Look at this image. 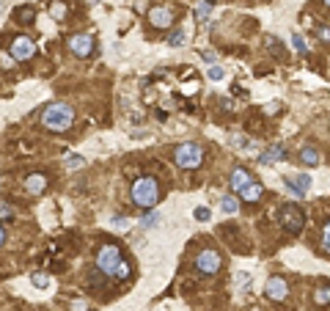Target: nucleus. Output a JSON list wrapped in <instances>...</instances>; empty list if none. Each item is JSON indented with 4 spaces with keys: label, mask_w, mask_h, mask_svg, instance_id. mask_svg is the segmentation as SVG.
<instances>
[{
    "label": "nucleus",
    "mask_w": 330,
    "mask_h": 311,
    "mask_svg": "<svg viewBox=\"0 0 330 311\" xmlns=\"http://www.w3.org/2000/svg\"><path fill=\"white\" fill-rule=\"evenodd\" d=\"M72 121H74V110H72V105H66V102H52L41 110V124H44L47 130L63 132V130L72 127Z\"/></svg>",
    "instance_id": "obj_1"
},
{
    "label": "nucleus",
    "mask_w": 330,
    "mask_h": 311,
    "mask_svg": "<svg viewBox=\"0 0 330 311\" xmlns=\"http://www.w3.org/2000/svg\"><path fill=\"white\" fill-rule=\"evenodd\" d=\"M157 201H160V185H157L154 177H140L135 179L132 185V204L143 209H154Z\"/></svg>",
    "instance_id": "obj_2"
},
{
    "label": "nucleus",
    "mask_w": 330,
    "mask_h": 311,
    "mask_svg": "<svg viewBox=\"0 0 330 311\" xmlns=\"http://www.w3.org/2000/svg\"><path fill=\"white\" fill-rule=\"evenodd\" d=\"M174 163H176L179 168H187V171H193V168H198V166L204 163V149L196 143V140H187V143L176 146Z\"/></svg>",
    "instance_id": "obj_3"
},
{
    "label": "nucleus",
    "mask_w": 330,
    "mask_h": 311,
    "mask_svg": "<svg viewBox=\"0 0 330 311\" xmlns=\"http://www.w3.org/2000/svg\"><path fill=\"white\" fill-rule=\"evenodd\" d=\"M119 265H121V251L116 248V245H102V248L97 251V270L105 278H116Z\"/></svg>",
    "instance_id": "obj_4"
},
{
    "label": "nucleus",
    "mask_w": 330,
    "mask_h": 311,
    "mask_svg": "<svg viewBox=\"0 0 330 311\" xmlns=\"http://www.w3.org/2000/svg\"><path fill=\"white\" fill-rule=\"evenodd\" d=\"M278 220L284 223L286 231L297 234L305 223V215H303V209H297V204H284V207L278 209Z\"/></svg>",
    "instance_id": "obj_5"
},
{
    "label": "nucleus",
    "mask_w": 330,
    "mask_h": 311,
    "mask_svg": "<svg viewBox=\"0 0 330 311\" xmlns=\"http://www.w3.org/2000/svg\"><path fill=\"white\" fill-rule=\"evenodd\" d=\"M196 267L201 270L204 275H215L217 270H220V254L212 248H204L201 254L196 256Z\"/></svg>",
    "instance_id": "obj_6"
},
{
    "label": "nucleus",
    "mask_w": 330,
    "mask_h": 311,
    "mask_svg": "<svg viewBox=\"0 0 330 311\" xmlns=\"http://www.w3.org/2000/svg\"><path fill=\"white\" fill-rule=\"evenodd\" d=\"M9 52H11L14 61H28V58H33V52H36V44L28 36H17L14 42L9 44Z\"/></svg>",
    "instance_id": "obj_7"
},
{
    "label": "nucleus",
    "mask_w": 330,
    "mask_h": 311,
    "mask_svg": "<svg viewBox=\"0 0 330 311\" xmlns=\"http://www.w3.org/2000/svg\"><path fill=\"white\" fill-rule=\"evenodd\" d=\"M69 50H72L77 58H88L94 52V36H88V33H77V36H72L69 39Z\"/></svg>",
    "instance_id": "obj_8"
},
{
    "label": "nucleus",
    "mask_w": 330,
    "mask_h": 311,
    "mask_svg": "<svg viewBox=\"0 0 330 311\" xmlns=\"http://www.w3.org/2000/svg\"><path fill=\"white\" fill-rule=\"evenodd\" d=\"M284 185L289 193H294L297 198H303L311 190V177L308 174H297V177H284Z\"/></svg>",
    "instance_id": "obj_9"
},
{
    "label": "nucleus",
    "mask_w": 330,
    "mask_h": 311,
    "mask_svg": "<svg viewBox=\"0 0 330 311\" xmlns=\"http://www.w3.org/2000/svg\"><path fill=\"white\" fill-rule=\"evenodd\" d=\"M149 22L154 28H162V31H168L171 25H174V11L165 9V6H154V9L149 11Z\"/></svg>",
    "instance_id": "obj_10"
},
{
    "label": "nucleus",
    "mask_w": 330,
    "mask_h": 311,
    "mask_svg": "<svg viewBox=\"0 0 330 311\" xmlns=\"http://www.w3.org/2000/svg\"><path fill=\"white\" fill-rule=\"evenodd\" d=\"M264 295H267L270 300H275V303L286 300V295H289L286 281H284V278H270V281H267V286H264Z\"/></svg>",
    "instance_id": "obj_11"
},
{
    "label": "nucleus",
    "mask_w": 330,
    "mask_h": 311,
    "mask_svg": "<svg viewBox=\"0 0 330 311\" xmlns=\"http://www.w3.org/2000/svg\"><path fill=\"white\" fill-rule=\"evenodd\" d=\"M284 157H286V146L284 143H275V146H270V149L262 151L259 163H262V166H273V163H281Z\"/></svg>",
    "instance_id": "obj_12"
},
{
    "label": "nucleus",
    "mask_w": 330,
    "mask_h": 311,
    "mask_svg": "<svg viewBox=\"0 0 330 311\" xmlns=\"http://www.w3.org/2000/svg\"><path fill=\"white\" fill-rule=\"evenodd\" d=\"M44 187H47V177H44V174H31V177L25 179V190L31 193V196L44 193Z\"/></svg>",
    "instance_id": "obj_13"
},
{
    "label": "nucleus",
    "mask_w": 330,
    "mask_h": 311,
    "mask_svg": "<svg viewBox=\"0 0 330 311\" xmlns=\"http://www.w3.org/2000/svg\"><path fill=\"white\" fill-rule=\"evenodd\" d=\"M251 174L245 171V168H234L231 171V190H242V187H248L251 185Z\"/></svg>",
    "instance_id": "obj_14"
},
{
    "label": "nucleus",
    "mask_w": 330,
    "mask_h": 311,
    "mask_svg": "<svg viewBox=\"0 0 330 311\" xmlns=\"http://www.w3.org/2000/svg\"><path fill=\"white\" fill-rule=\"evenodd\" d=\"M300 160L305 163V166H319V151L314 149V146H303V149H300Z\"/></svg>",
    "instance_id": "obj_15"
},
{
    "label": "nucleus",
    "mask_w": 330,
    "mask_h": 311,
    "mask_svg": "<svg viewBox=\"0 0 330 311\" xmlns=\"http://www.w3.org/2000/svg\"><path fill=\"white\" fill-rule=\"evenodd\" d=\"M187 39H190L187 28H176V31H171V36H168V47H182V44H187Z\"/></svg>",
    "instance_id": "obj_16"
},
{
    "label": "nucleus",
    "mask_w": 330,
    "mask_h": 311,
    "mask_svg": "<svg viewBox=\"0 0 330 311\" xmlns=\"http://www.w3.org/2000/svg\"><path fill=\"white\" fill-rule=\"evenodd\" d=\"M239 193H242L245 201H259V198H262V193H264V187H262V185H256V182H251V185L242 187Z\"/></svg>",
    "instance_id": "obj_17"
},
{
    "label": "nucleus",
    "mask_w": 330,
    "mask_h": 311,
    "mask_svg": "<svg viewBox=\"0 0 330 311\" xmlns=\"http://www.w3.org/2000/svg\"><path fill=\"white\" fill-rule=\"evenodd\" d=\"M50 17H55L58 22L66 20V3H63V0H52L50 3Z\"/></svg>",
    "instance_id": "obj_18"
},
{
    "label": "nucleus",
    "mask_w": 330,
    "mask_h": 311,
    "mask_svg": "<svg viewBox=\"0 0 330 311\" xmlns=\"http://www.w3.org/2000/svg\"><path fill=\"white\" fill-rule=\"evenodd\" d=\"M314 303L316 306H330V286H322L314 292Z\"/></svg>",
    "instance_id": "obj_19"
},
{
    "label": "nucleus",
    "mask_w": 330,
    "mask_h": 311,
    "mask_svg": "<svg viewBox=\"0 0 330 311\" xmlns=\"http://www.w3.org/2000/svg\"><path fill=\"white\" fill-rule=\"evenodd\" d=\"M17 20L20 22H31V20H36V9L33 6H25V9H17Z\"/></svg>",
    "instance_id": "obj_20"
},
{
    "label": "nucleus",
    "mask_w": 330,
    "mask_h": 311,
    "mask_svg": "<svg viewBox=\"0 0 330 311\" xmlns=\"http://www.w3.org/2000/svg\"><path fill=\"white\" fill-rule=\"evenodd\" d=\"M129 223H132V220L124 218V215H121V218H119V215H113V218H110V228H113V231H127Z\"/></svg>",
    "instance_id": "obj_21"
},
{
    "label": "nucleus",
    "mask_w": 330,
    "mask_h": 311,
    "mask_svg": "<svg viewBox=\"0 0 330 311\" xmlns=\"http://www.w3.org/2000/svg\"><path fill=\"white\" fill-rule=\"evenodd\" d=\"M220 207H223V212H226V215H237L239 201H237L234 196H226V198H223V204H220Z\"/></svg>",
    "instance_id": "obj_22"
},
{
    "label": "nucleus",
    "mask_w": 330,
    "mask_h": 311,
    "mask_svg": "<svg viewBox=\"0 0 330 311\" xmlns=\"http://www.w3.org/2000/svg\"><path fill=\"white\" fill-rule=\"evenodd\" d=\"M209 14H212V3H209V0H204V3L196 9V17H198V22H206V20H209Z\"/></svg>",
    "instance_id": "obj_23"
},
{
    "label": "nucleus",
    "mask_w": 330,
    "mask_h": 311,
    "mask_svg": "<svg viewBox=\"0 0 330 311\" xmlns=\"http://www.w3.org/2000/svg\"><path fill=\"white\" fill-rule=\"evenodd\" d=\"M157 223H160V212H149L143 220H140V226L143 228H157Z\"/></svg>",
    "instance_id": "obj_24"
},
{
    "label": "nucleus",
    "mask_w": 330,
    "mask_h": 311,
    "mask_svg": "<svg viewBox=\"0 0 330 311\" xmlns=\"http://www.w3.org/2000/svg\"><path fill=\"white\" fill-rule=\"evenodd\" d=\"M82 166H86V160H82L80 154H69V157H66V168H69V171H74V168H82Z\"/></svg>",
    "instance_id": "obj_25"
},
{
    "label": "nucleus",
    "mask_w": 330,
    "mask_h": 311,
    "mask_svg": "<svg viewBox=\"0 0 330 311\" xmlns=\"http://www.w3.org/2000/svg\"><path fill=\"white\" fill-rule=\"evenodd\" d=\"M292 44H294V50H297L300 55H305V52H308V47H305V39L300 36V33H294V36H292Z\"/></svg>",
    "instance_id": "obj_26"
},
{
    "label": "nucleus",
    "mask_w": 330,
    "mask_h": 311,
    "mask_svg": "<svg viewBox=\"0 0 330 311\" xmlns=\"http://www.w3.org/2000/svg\"><path fill=\"white\" fill-rule=\"evenodd\" d=\"M129 273H132V270H129V262H127V259H121V265H119V273H116V278L124 281V278H129Z\"/></svg>",
    "instance_id": "obj_27"
},
{
    "label": "nucleus",
    "mask_w": 330,
    "mask_h": 311,
    "mask_svg": "<svg viewBox=\"0 0 330 311\" xmlns=\"http://www.w3.org/2000/svg\"><path fill=\"white\" fill-rule=\"evenodd\" d=\"M11 218H14V209H11L6 201H0V220H11Z\"/></svg>",
    "instance_id": "obj_28"
},
{
    "label": "nucleus",
    "mask_w": 330,
    "mask_h": 311,
    "mask_svg": "<svg viewBox=\"0 0 330 311\" xmlns=\"http://www.w3.org/2000/svg\"><path fill=\"white\" fill-rule=\"evenodd\" d=\"M223 77H226V72H223L220 66H212L209 69V80H215V83H217V80H223Z\"/></svg>",
    "instance_id": "obj_29"
},
{
    "label": "nucleus",
    "mask_w": 330,
    "mask_h": 311,
    "mask_svg": "<svg viewBox=\"0 0 330 311\" xmlns=\"http://www.w3.org/2000/svg\"><path fill=\"white\" fill-rule=\"evenodd\" d=\"M322 248H325L327 254H330V223L325 226V231H322Z\"/></svg>",
    "instance_id": "obj_30"
},
{
    "label": "nucleus",
    "mask_w": 330,
    "mask_h": 311,
    "mask_svg": "<svg viewBox=\"0 0 330 311\" xmlns=\"http://www.w3.org/2000/svg\"><path fill=\"white\" fill-rule=\"evenodd\" d=\"M47 281H50L47 278V273H33V284L36 286H47Z\"/></svg>",
    "instance_id": "obj_31"
},
{
    "label": "nucleus",
    "mask_w": 330,
    "mask_h": 311,
    "mask_svg": "<svg viewBox=\"0 0 330 311\" xmlns=\"http://www.w3.org/2000/svg\"><path fill=\"white\" fill-rule=\"evenodd\" d=\"M196 220H209V209H206V207H198V209H196Z\"/></svg>",
    "instance_id": "obj_32"
},
{
    "label": "nucleus",
    "mask_w": 330,
    "mask_h": 311,
    "mask_svg": "<svg viewBox=\"0 0 330 311\" xmlns=\"http://www.w3.org/2000/svg\"><path fill=\"white\" fill-rule=\"evenodd\" d=\"M316 36H319L322 42H330V28H316Z\"/></svg>",
    "instance_id": "obj_33"
},
{
    "label": "nucleus",
    "mask_w": 330,
    "mask_h": 311,
    "mask_svg": "<svg viewBox=\"0 0 330 311\" xmlns=\"http://www.w3.org/2000/svg\"><path fill=\"white\" fill-rule=\"evenodd\" d=\"M72 311H88V303L86 300H74L72 303Z\"/></svg>",
    "instance_id": "obj_34"
},
{
    "label": "nucleus",
    "mask_w": 330,
    "mask_h": 311,
    "mask_svg": "<svg viewBox=\"0 0 330 311\" xmlns=\"http://www.w3.org/2000/svg\"><path fill=\"white\" fill-rule=\"evenodd\" d=\"M201 55H204V61H215V58H217V55H215V52H212V50H204Z\"/></svg>",
    "instance_id": "obj_35"
},
{
    "label": "nucleus",
    "mask_w": 330,
    "mask_h": 311,
    "mask_svg": "<svg viewBox=\"0 0 330 311\" xmlns=\"http://www.w3.org/2000/svg\"><path fill=\"white\" fill-rule=\"evenodd\" d=\"M6 243V231H3V226H0V245Z\"/></svg>",
    "instance_id": "obj_36"
},
{
    "label": "nucleus",
    "mask_w": 330,
    "mask_h": 311,
    "mask_svg": "<svg viewBox=\"0 0 330 311\" xmlns=\"http://www.w3.org/2000/svg\"><path fill=\"white\" fill-rule=\"evenodd\" d=\"M322 3H325V6H330V0H322Z\"/></svg>",
    "instance_id": "obj_37"
},
{
    "label": "nucleus",
    "mask_w": 330,
    "mask_h": 311,
    "mask_svg": "<svg viewBox=\"0 0 330 311\" xmlns=\"http://www.w3.org/2000/svg\"><path fill=\"white\" fill-rule=\"evenodd\" d=\"M0 11H3V3H0Z\"/></svg>",
    "instance_id": "obj_38"
},
{
    "label": "nucleus",
    "mask_w": 330,
    "mask_h": 311,
    "mask_svg": "<svg viewBox=\"0 0 330 311\" xmlns=\"http://www.w3.org/2000/svg\"><path fill=\"white\" fill-rule=\"evenodd\" d=\"M94 3H97V0H94Z\"/></svg>",
    "instance_id": "obj_39"
}]
</instances>
